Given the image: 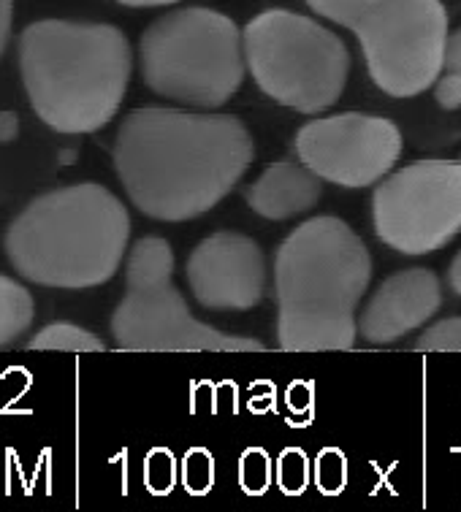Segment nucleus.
Here are the masks:
<instances>
[{"mask_svg": "<svg viewBox=\"0 0 461 512\" xmlns=\"http://www.w3.org/2000/svg\"><path fill=\"white\" fill-rule=\"evenodd\" d=\"M377 239L402 255H429L461 231V160H418L380 179L372 196Z\"/></svg>", "mask_w": 461, "mask_h": 512, "instance_id": "1a4fd4ad", "label": "nucleus"}, {"mask_svg": "<svg viewBox=\"0 0 461 512\" xmlns=\"http://www.w3.org/2000/svg\"><path fill=\"white\" fill-rule=\"evenodd\" d=\"M443 307V285L429 269L391 274L358 315V334L369 345H391L429 323Z\"/></svg>", "mask_w": 461, "mask_h": 512, "instance_id": "f8f14e48", "label": "nucleus"}, {"mask_svg": "<svg viewBox=\"0 0 461 512\" xmlns=\"http://www.w3.org/2000/svg\"><path fill=\"white\" fill-rule=\"evenodd\" d=\"M296 158L331 185L372 187L391 174L402 155V133L375 114H331L296 133Z\"/></svg>", "mask_w": 461, "mask_h": 512, "instance_id": "9d476101", "label": "nucleus"}, {"mask_svg": "<svg viewBox=\"0 0 461 512\" xmlns=\"http://www.w3.org/2000/svg\"><path fill=\"white\" fill-rule=\"evenodd\" d=\"M30 350H68V353H104L106 345L87 328L74 323H49L28 342Z\"/></svg>", "mask_w": 461, "mask_h": 512, "instance_id": "2eb2a0df", "label": "nucleus"}, {"mask_svg": "<svg viewBox=\"0 0 461 512\" xmlns=\"http://www.w3.org/2000/svg\"><path fill=\"white\" fill-rule=\"evenodd\" d=\"M114 168L133 206L152 220L207 215L253 163V136L234 114L136 109L114 139Z\"/></svg>", "mask_w": 461, "mask_h": 512, "instance_id": "f257e3e1", "label": "nucleus"}, {"mask_svg": "<svg viewBox=\"0 0 461 512\" xmlns=\"http://www.w3.org/2000/svg\"><path fill=\"white\" fill-rule=\"evenodd\" d=\"M139 63L144 84L160 98L217 109L245 82V36L220 11H171L144 30Z\"/></svg>", "mask_w": 461, "mask_h": 512, "instance_id": "39448f33", "label": "nucleus"}, {"mask_svg": "<svg viewBox=\"0 0 461 512\" xmlns=\"http://www.w3.org/2000/svg\"><path fill=\"white\" fill-rule=\"evenodd\" d=\"M372 82L391 98H413L445 71L448 14L440 0H386L356 28Z\"/></svg>", "mask_w": 461, "mask_h": 512, "instance_id": "6e6552de", "label": "nucleus"}, {"mask_svg": "<svg viewBox=\"0 0 461 512\" xmlns=\"http://www.w3.org/2000/svg\"><path fill=\"white\" fill-rule=\"evenodd\" d=\"M310 480V464L299 450H288L280 458V485H283L288 494H299L304 485Z\"/></svg>", "mask_w": 461, "mask_h": 512, "instance_id": "a211bd4d", "label": "nucleus"}, {"mask_svg": "<svg viewBox=\"0 0 461 512\" xmlns=\"http://www.w3.org/2000/svg\"><path fill=\"white\" fill-rule=\"evenodd\" d=\"M19 71L38 120L68 136L93 133L123 106L131 44L114 25L41 19L19 36Z\"/></svg>", "mask_w": 461, "mask_h": 512, "instance_id": "7ed1b4c3", "label": "nucleus"}, {"mask_svg": "<svg viewBox=\"0 0 461 512\" xmlns=\"http://www.w3.org/2000/svg\"><path fill=\"white\" fill-rule=\"evenodd\" d=\"M185 274L198 304L212 312H245L266 293L264 252L245 233L207 236L190 252Z\"/></svg>", "mask_w": 461, "mask_h": 512, "instance_id": "9b49d317", "label": "nucleus"}, {"mask_svg": "<svg viewBox=\"0 0 461 512\" xmlns=\"http://www.w3.org/2000/svg\"><path fill=\"white\" fill-rule=\"evenodd\" d=\"M242 485L250 494H258L269 485V458L261 450H250L242 461V475H239Z\"/></svg>", "mask_w": 461, "mask_h": 512, "instance_id": "6ab92c4d", "label": "nucleus"}, {"mask_svg": "<svg viewBox=\"0 0 461 512\" xmlns=\"http://www.w3.org/2000/svg\"><path fill=\"white\" fill-rule=\"evenodd\" d=\"M372 255L339 217H312L277 247V342L293 353L350 350L358 304L372 282Z\"/></svg>", "mask_w": 461, "mask_h": 512, "instance_id": "f03ea898", "label": "nucleus"}, {"mask_svg": "<svg viewBox=\"0 0 461 512\" xmlns=\"http://www.w3.org/2000/svg\"><path fill=\"white\" fill-rule=\"evenodd\" d=\"M320 177L299 160H277L247 187V206L266 220H291L310 212L320 198Z\"/></svg>", "mask_w": 461, "mask_h": 512, "instance_id": "ddd939ff", "label": "nucleus"}, {"mask_svg": "<svg viewBox=\"0 0 461 512\" xmlns=\"http://www.w3.org/2000/svg\"><path fill=\"white\" fill-rule=\"evenodd\" d=\"M36 317V304L22 282L0 274V347L25 334Z\"/></svg>", "mask_w": 461, "mask_h": 512, "instance_id": "4468645a", "label": "nucleus"}, {"mask_svg": "<svg viewBox=\"0 0 461 512\" xmlns=\"http://www.w3.org/2000/svg\"><path fill=\"white\" fill-rule=\"evenodd\" d=\"M11 22H14V0H0V57L9 47Z\"/></svg>", "mask_w": 461, "mask_h": 512, "instance_id": "4be33fe9", "label": "nucleus"}, {"mask_svg": "<svg viewBox=\"0 0 461 512\" xmlns=\"http://www.w3.org/2000/svg\"><path fill=\"white\" fill-rule=\"evenodd\" d=\"M386 0H307L318 17H326L337 22L342 28H356L361 19H367L372 11H377Z\"/></svg>", "mask_w": 461, "mask_h": 512, "instance_id": "dca6fc26", "label": "nucleus"}, {"mask_svg": "<svg viewBox=\"0 0 461 512\" xmlns=\"http://www.w3.org/2000/svg\"><path fill=\"white\" fill-rule=\"evenodd\" d=\"M434 101L443 106L445 112L461 109V76L445 74L434 82Z\"/></svg>", "mask_w": 461, "mask_h": 512, "instance_id": "aec40b11", "label": "nucleus"}, {"mask_svg": "<svg viewBox=\"0 0 461 512\" xmlns=\"http://www.w3.org/2000/svg\"><path fill=\"white\" fill-rule=\"evenodd\" d=\"M123 6H131V9H155V6H171V3H179V0H117Z\"/></svg>", "mask_w": 461, "mask_h": 512, "instance_id": "393cba45", "label": "nucleus"}, {"mask_svg": "<svg viewBox=\"0 0 461 512\" xmlns=\"http://www.w3.org/2000/svg\"><path fill=\"white\" fill-rule=\"evenodd\" d=\"M445 74L461 76V30L448 33V44H445Z\"/></svg>", "mask_w": 461, "mask_h": 512, "instance_id": "412c9836", "label": "nucleus"}, {"mask_svg": "<svg viewBox=\"0 0 461 512\" xmlns=\"http://www.w3.org/2000/svg\"><path fill=\"white\" fill-rule=\"evenodd\" d=\"M415 350H437V353H461V317L440 320L413 342Z\"/></svg>", "mask_w": 461, "mask_h": 512, "instance_id": "f3484780", "label": "nucleus"}, {"mask_svg": "<svg viewBox=\"0 0 461 512\" xmlns=\"http://www.w3.org/2000/svg\"><path fill=\"white\" fill-rule=\"evenodd\" d=\"M448 285H451L453 293L461 298V252L453 258L451 266H448Z\"/></svg>", "mask_w": 461, "mask_h": 512, "instance_id": "b1692460", "label": "nucleus"}, {"mask_svg": "<svg viewBox=\"0 0 461 512\" xmlns=\"http://www.w3.org/2000/svg\"><path fill=\"white\" fill-rule=\"evenodd\" d=\"M131 239V217L95 182L33 198L6 231V255L19 277L44 288L85 290L117 274Z\"/></svg>", "mask_w": 461, "mask_h": 512, "instance_id": "20e7f679", "label": "nucleus"}, {"mask_svg": "<svg viewBox=\"0 0 461 512\" xmlns=\"http://www.w3.org/2000/svg\"><path fill=\"white\" fill-rule=\"evenodd\" d=\"M171 277L174 252L166 239L144 236L133 244L125 266V296L112 315V336L120 350L266 353L264 342L253 336L226 334L220 328L198 323Z\"/></svg>", "mask_w": 461, "mask_h": 512, "instance_id": "0eeeda50", "label": "nucleus"}, {"mask_svg": "<svg viewBox=\"0 0 461 512\" xmlns=\"http://www.w3.org/2000/svg\"><path fill=\"white\" fill-rule=\"evenodd\" d=\"M19 136V120L14 112H0V144H9Z\"/></svg>", "mask_w": 461, "mask_h": 512, "instance_id": "5701e85b", "label": "nucleus"}, {"mask_svg": "<svg viewBox=\"0 0 461 512\" xmlns=\"http://www.w3.org/2000/svg\"><path fill=\"white\" fill-rule=\"evenodd\" d=\"M245 60L255 84L293 112L320 114L339 101L350 74L342 38L296 11L272 9L245 28Z\"/></svg>", "mask_w": 461, "mask_h": 512, "instance_id": "423d86ee", "label": "nucleus"}]
</instances>
